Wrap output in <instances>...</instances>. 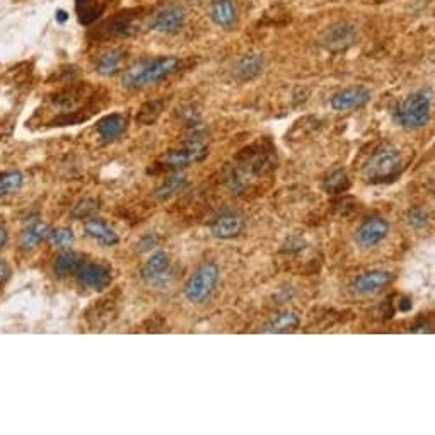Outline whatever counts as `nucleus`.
<instances>
[{
    "label": "nucleus",
    "mask_w": 435,
    "mask_h": 435,
    "mask_svg": "<svg viewBox=\"0 0 435 435\" xmlns=\"http://www.w3.org/2000/svg\"><path fill=\"white\" fill-rule=\"evenodd\" d=\"M96 89L87 84L67 87L56 92L51 98V106L56 109V115L48 121V126H69L84 123L94 115Z\"/></svg>",
    "instance_id": "obj_1"
},
{
    "label": "nucleus",
    "mask_w": 435,
    "mask_h": 435,
    "mask_svg": "<svg viewBox=\"0 0 435 435\" xmlns=\"http://www.w3.org/2000/svg\"><path fill=\"white\" fill-rule=\"evenodd\" d=\"M179 67L178 56H156L135 61L123 76V86L129 89H144L159 84Z\"/></svg>",
    "instance_id": "obj_2"
},
{
    "label": "nucleus",
    "mask_w": 435,
    "mask_h": 435,
    "mask_svg": "<svg viewBox=\"0 0 435 435\" xmlns=\"http://www.w3.org/2000/svg\"><path fill=\"white\" fill-rule=\"evenodd\" d=\"M403 169L401 152L396 147L384 145L379 151H376L364 166V178L372 184H381L386 181H393Z\"/></svg>",
    "instance_id": "obj_3"
},
{
    "label": "nucleus",
    "mask_w": 435,
    "mask_h": 435,
    "mask_svg": "<svg viewBox=\"0 0 435 435\" xmlns=\"http://www.w3.org/2000/svg\"><path fill=\"white\" fill-rule=\"evenodd\" d=\"M430 106H432V91L420 89L413 92L405 101L398 104L396 121L403 129H421L430 120Z\"/></svg>",
    "instance_id": "obj_4"
},
{
    "label": "nucleus",
    "mask_w": 435,
    "mask_h": 435,
    "mask_svg": "<svg viewBox=\"0 0 435 435\" xmlns=\"http://www.w3.org/2000/svg\"><path fill=\"white\" fill-rule=\"evenodd\" d=\"M274 149L266 144H254L251 147L244 149L237 157V176L236 183H244L248 176H261L270 173L275 168Z\"/></svg>",
    "instance_id": "obj_5"
},
{
    "label": "nucleus",
    "mask_w": 435,
    "mask_h": 435,
    "mask_svg": "<svg viewBox=\"0 0 435 435\" xmlns=\"http://www.w3.org/2000/svg\"><path fill=\"white\" fill-rule=\"evenodd\" d=\"M221 279V270L215 263H204L184 284V297L191 304H201L214 294Z\"/></svg>",
    "instance_id": "obj_6"
},
{
    "label": "nucleus",
    "mask_w": 435,
    "mask_h": 435,
    "mask_svg": "<svg viewBox=\"0 0 435 435\" xmlns=\"http://www.w3.org/2000/svg\"><path fill=\"white\" fill-rule=\"evenodd\" d=\"M144 16V9H130V11L111 16L96 29L94 36L98 39L134 36L142 28Z\"/></svg>",
    "instance_id": "obj_7"
},
{
    "label": "nucleus",
    "mask_w": 435,
    "mask_h": 435,
    "mask_svg": "<svg viewBox=\"0 0 435 435\" xmlns=\"http://www.w3.org/2000/svg\"><path fill=\"white\" fill-rule=\"evenodd\" d=\"M206 154H209V149H206L205 144L191 142V144L183 145V147H179V149H174V151L166 152L157 164H159L161 168H166V169L186 168V166L204 161L206 157Z\"/></svg>",
    "instance_id": "obj_8"
},
{
    "label": "nucleus",
    "mask_w": 435,
    "mask_h": 435,
    "mask_svg": "<svg viewBox=\"0 0 435 435\" xmlns=\"http://www.w3.org/2000/svg\"><path fill=\"white\" fill-rule=\"evenodd\" d=\"M184 23H186V9L179 4H169L152 16L151 28L164 34H176L183 29Z\"/></svg>",
    "instance_id": "obj_9"
},
{
    "label": "nucleus",
    "mask_w": 435,
    "mask_h": 435,
    "mask_svg": "<svg viewBox=\"0 0 435 435\" xmlns=\"http://www.w3.org/2000/svg\"><path fill=\"white\" fill-rule=\"evenodd\" d=\"M355 39H357V28L346 21H340L326 28L321 34L319 41L329 51H341L354 45Z\"/></svg>",
    "instance_id": "obj_10"
},
{
    "label": "nucleus",
    "mask_w": 435,
    "mask_h": 435,
    "mask_svg": "<svg viewBox=\"0 0 435 435\" xmlns=\"http://www.w3.org/2000/svg\"><path fill=\"white\" fill-rule=\"evenodd\" d=\"M389 234V222L384 217H371L360 224V227L355 231V243L360 248H374Z\"/></svg>",
    "instance_id": "obj_11"
},
{
    "label": "nucleus",
    "mask_w": 435,
    "mask_h": 435,
    "mask_svg": "<svg viewBox=\"0 0 435 435\" xmlns=\"http://www.w3.org/2000/svg\"><path fill=\"white\" fill-rule=\"evenodd\" d=\"M76 276L79 282H81V285L94 290L108 289L113 280L111 268L108 265L98 261H86V260L81 266H79Z\"/></svg>",
    "instance_id": "obj_12"
},
{
    "label": "nucleus",
    "mask_w": 435,
    "mask_h": 435,
    "mask_svg": "<svg viewBox=\"0 0 435 435\" xmlns=\"http://www.w3.org/2000/svg\"><path fill=\"white\" fill-rule=\"evenodd\" d=\"M171 271L169 254L166 251H156L152 256L145 261L142 268V279L149 285H162L166 284Z\"/></svg>",
    "instance_id": "obj_13"
},
{
    "label": "nucleus",
    "mask_w": 435,
    "mask_h": 435,
    "mask_svg": "<svg viewBox=\"0 0 435 435\" xmlns=\"http://www.w3.org/2000/svg\"><path fill=\"white\" fill-rule=\"evenodd\" d=\"M371 101V91L364 86H351L336 92L331 98V108L335 111H349V109L362 108Z\"/></svg>",
    "instance_id": "obj_14"
},
{
    "label": "nucleus",
    "mask_w": 435,
    "mask_h": 435,
    "mask_svg": "<svg viewBox=\"0 0 435 435\" xmlns=\"http://www.w3.org/2000/svg\"><path fill=\"white\" fill-rule=\"evenodd\" d=\"M391 282H393V274L384 270H371L359 275L355 282L351 284V289L360 296H369V294H376L388 287Z\"/></svg>",
    "instance_id": "obj_15"
},
{
    "label": "nucleus",
    "mask_w": 435,
    "mask_h": 435,
    "mask_svg": "<svg viewBox=\"0 0 435 435\" xmlns=\"http://www.w3.org/2000/svg\"><path fill=\"white\" fill-rule=\"evenodd\" d=\"M129 126V120L125 115L120 113H111V115L103 116L96 123V131H98L101 142L111 144L121 137Z\"/></svg>",
    "instance_id": "obj_16"
},
{
    "label": "nucleus",
    "mask_w": 435,
    "mask_h": 435,
    "mask_svg": "<svg viewBox=\"0 0 435 435\" xmlns=\"http://www.w3.org/2000/svg\"><path fill=\"white\" fill-rule=\"evenodd\" d=\"M244 229V219L239 214L226 212L217 217L210 226V232L217 239H234Z\"/></svg>",
    "instance_id": "obj_17"
},
{
    "label": "nucleus",
    "mask_w": 435,
    "mask_h": 435,
    "mask_svg": "<svg viewBox=\"0 0 435 435\" xmlns=\"http://www.w3.org/2000/svg\"><path fill=\"white\" fill-rule=\"evenodd\" d=\"M209 16L222 29H232L237 24V9L232 0H214Z\"/></svg>",
    "instance_id": "obj_18"
},
{
    "label": "nucleus",
    "mask_w": 435,
    "mask_h": 435,
    "mask_svg": "<svg viewBox=\"0 0 435 435\" xmlns=\"http://www.w3.org/2000/svg\"><path fill=\"white\" fill-rule=\"evenodd\" d=\"M116 2L118 0H76L79 23L84 26L92 24L104 14V11L109 6H113Z\"/></svg>",
    "instance_id": "obj_19"
},
{
    "label": "nucleus",
    "mask_w": 435,
    "mask_h": 435,
    "mask_svg": "<svg viewBox=\"0 0 435 435\" xmlns=\"http://www.w3.org/2000/svg\"><path fill=\"white\" fill-rule=\"evenodd\" d=\"M84 231L92 241H96V243L101 246H115V244H118V241H120L116 231L113 229L109 224L101 221V219H96V217L87 219L84 224Z\"/></svg>",
    "instance_id": "obj_20"
},
{
    "label": "nucleus",
    "mask_w": 435,
    "mask_h": 435,
    "mask_svg": "<svg viewBox=\"0 0 435 435\" xmlns=\"http://www.w3.org/2000/svg\"><path fill=\"white\" fill-rule=\"evenodd\" d=\"M48 232H50V227H48L45 222L38 221V219L29 221L24 226V229L21 231V237H19L21 249H24V251L34 249L39 243L46 241Z\"/></svg>",
    "instance_id": "obj_21"
},
{
    "label": "nucleus",
    "mask_w": 435,
    "mask_h": 435,
    "mask_svg": "<svg viewBox=\"0 0 435 435\" xmlns=\"http://www.w3.org/2000/svg\"><path fill=\"white\" fill-rule=\"evenodd\" d=\"M125 56L126 51L123 50V48H111V50L104 51L98 59V61H96V70L104 77L116 76V74L120 72Z\"/></svg>",
    "instance_id": "obj_22"
},
{
    "label": "nucleus",
    "mask_w": 435,
    "mask_h": 435,
    "mask_svg": "<svg viewBox=\"0 0 435 435\" xmlns=\"http://www.w3.org/2000/svg\"><path fill=\"white\" fill-rule=\"evenodd\" d=\"M263 67H265V60H263V56L258 54H249L244 55L243 59H239L234 70H236V76L239 77L241 81H251V79L260 76Z\"/></svg>",
    "instance_id": "obj_23"
},
{
    "label": "nucleus",
    "mask_w": 435,
    "mask_h": 435,
    "mask_svg": "<svg viewBox=\"0 0 435 435\" xmlns=\"http://www.w3.org/2000/svg\"><path fill=\"white\" fill-rule=\"evenodd\" d=\"M86 258L82 256L81 253L72 251V249H67V251L60 253L55 260V274L59 276H67V275H76L79 266L84 263Z\"/></svg>",
    "instance_id": "obj_24"
},
{
    "label": "nucleus",
    "mask_w": 435,
    "mask_h": 435,
    "mask_svg": "<svg viewBox=\"0 0 435 435\" xmlns=\"http://www.w3.org/2000/svg\"><path fill=\"white\" fill-rule=\"evenodd\" d=\"M301 324V318L294 311H284L276 314L270 323L266 324L263 331L265 333H292L296 331Z\"/></svg>",
    "instance_id": "obj_25"
},
{
    "label": "nucleus",
    "mask_w": 435,
    "mask_h": 435,
    "mask_svg": "<svg viewBox=\"0 0 435 435\" xmlns=\"http://www.w3.org/2000/svg\"><path fill=\"white\" fill-rule=\"evenodd\" d=\"M24 176L21 171H6L0 174V196L12 195L23 188Z\"/></svg>",
    "instance_id": "obj_26"
},
{
    "label": "nucleus",
    "mask_w": 435,
    "mask_h": 435,
    "mask_svg": "<svg viewBox=\"0 0 435 435\" xmlns=\"http://www.w3.org/2000/svg\"><path fill=\"white\" fill-rule=\"evenodd\" d=\"M186 184H188L186 176L181 173H176L157 188L156 196L157 199H169V196H173L174 193H179L183 188H186Z\"/></svg>",
    "instance_id": "obj_27"
},
{
    "label": "nucleus",
    "mask_w": 435,
    "mask_h": 435,
    "mask_svg": "<svg viewBox=\"0 0 435 435\" xmlns=\"http://www.w3.org/2000/svg\"><path fill=\"white\" fill-rule=\"evenodd\" d=\"M166 101L164 99H156V101H149L145 103L142 108H140L137 121L142 123V125H152V123L157 121V118L161 116V113L164 111Z\"/></svg>",
    "instance_id": "obj_28"
},
{
    "label": "nucleus",
    "mask_w": 435,
    "mask_h": 435,
    "mask_svg": "<svg viewBox=\"0 0 435 435\" xmlns=\"http://www.w3.org/2000/svg\"><path fill=\"white\" fill-rule=\"evenodd\" d=\"M350 188V179L346 176L345 171L338 169L335 173H331L324 179L323 190L329 193V195H338V193H345Z\"/></svg>",
    "instance_id": "obj_29"
},
{
    "label": "nucleus",
    "mask_w": 435,
    "mask_h": 435,
    "mask_svg": "<svg viewBox=\"0 0 435 435\" xmlns=\"http://www.w3.org/2000/svg\"><path fill=\"white\" fill-rule=\"evenodd\" d=\"M74 231L69 229V227H60V229L50 231L48 232L46 241L55 248H69V246L74 244Z\"/></svg>",
    "instance_id": "obj_30"
},
{
    "label": "nucleus",
    "mask_w": 435,
    "mask_h": 435,
    "mask_svg": "<svg viewBox=\"0 0 435 435\" xmlns=\"http://www.w3.org/2000/svg\"><path fill=\"white\" fill-rule=\"evenodd\" d=\"M99 210V201L94 200V199H84L81 200L79 204L74 206L72 210V217L74 219H79V221H87V219H91L92 215L98 214Z\"/></svg>",
    "instance_id": "obj_31"
},
{
    "label": "nucleus",
    "mask_w": 435,
    "mask_h": 435,
    "mask_svg": "<svg viewBox=\"0 0 435 435\" xmlns=\"http://www.w3.org/2000/svg\"><path fill=\"white\" fill-rule=\"evenodd\" d=\"M406 221L415 229H424L429 224V212L425 209H421V206H415V209L408 210Z\"/></svg>",
    "instance_id": "obj_32"
},
{
    "label": "nucleus",
    "mask_w": 435,
    "mask_h": 435,
    "mask_svg": "<svg viewBox=\"0 0 435 435\" xmlns=\"http://www.w3.org/2000/svg\"><path fill=\"white\" fill-rule=\"evenodd\" d=\"M156 244H157L156 236L154 234L144 236V239L140 241V251H149V249H152Z\"/></svg>",
    "instance_id": "obj_33"
},
{
    "label": "nucleus",
    "mask_w": 435,
    "mask_h": 435,
    "mask_svg": "<svg viewBox=\"0 0 435 435\" xmlns=\"http://www.w3.org/2000/svg\"><path fill=\"white\" fill-rule=\"evenodd\" d=\"M9 276H11V268H9L7 261L4 258H0V285L6 284Z\"/></svg>",
    "instance_id": "obj_34"
},
{
    "label": "nucleus",
    "mask_w": 435,
    "mask_h": 435,
    "mask_svg": "<svg viewBox=\"0 0 435 435\" xmlns=\"http://www.w3.org/2000/svg\"><path fill=\"white\" fill-rule=\"evenodd\" d=\"M413 307V302L410 301V299H406V297H403L401 301L398 302V309L401 311V313H408V311H410Z\"/></svg>",
    "instance_id": "obj_35"
},
{
    "label": "nucleus",
    "mask_w": 435,
    "mask_h": 435,
    "mask_svg": "<svg viewBox=\"0 0 435 435\" xmlns=\"http://www.w3.org/2000/svg\"><path fill=\"white\" fill-rule=\"evenodd\" d=\"M9 241V232L4 226H0V248H4V246L7 244Z\"/></svg>",
    "instance_id": "obj_36"
},
{
    "label": "nucleus",
    "mask_w": 435,
    "mask_h": 435,
    "mask_svg": "<svg viewBox=\"0 0 435 435\" xmlns=\"http://www.w3.org/2000/svg\"><path fill=\"white\" fill-rule=\"evenodd\" d=\"M56 19H59V21H60V23H64V21H65V19H67V14H65V12H64V11H59V16H56Z\"/></svg>",
    "instance_id": "obj_37"
}]
</instances>
